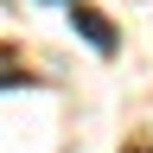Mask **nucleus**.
Here are the masks:
<instances>
[{"label":"nucleus","instance_id":"f257e3e1","mask_svg":"<svg viewBox=\"0 0 153 153\" xmlns=\"http://www.w3.org/2000/svg\"><path fill=\"white\" fill-rule=\"evenodd\" d=\"M70 26L83 32V38H89L96 51H115V26H108V19L96 13V7H70Z\"/></svg>","mask_w":153,"mask_h":153},{"label":"nucleus","instance_id":"f03ea898","mask_svg":"<svg viewBox=\"0 0 153 153\" xmlns=\"http://www.w3.org/2000/svg\"><path fill=\"white\" fill-rule=\"evenodd\" d=\"M19 83H26V76H19V64H13L7 51H0V89H19Z\"/></svg>","mask_w":153,"mask_h":153}]
</instances>
